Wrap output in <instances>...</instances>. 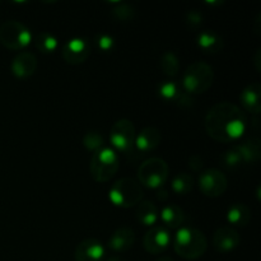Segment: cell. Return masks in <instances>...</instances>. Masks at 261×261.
I'll use <instances>...</instances> for the list:
<instances>
[{
	"mask_svg": "<svg viewBox=\"0 0 261 261\" xmlns=\"http://www.w3.org/2000/svg\"><path fill=\"white\" fill-rule=\"evenodd\" d=\"M247 127L246 114L231 102L214 105L205 116V130L219 143H233L244 137Z\"/></svg>",
	"mask_w": 261,
	"mask_h": 261,
	"instance_id": "cell-1",
	"label": "cell"
},
{
	"mask_svg": "<svg viewBox=\"0 0 261 261\" xmlns=\"http://www.w3.org/2000/svg\"><path fill=\"white\" fill-rule=\"evenodd\" d=\"M173 249L182 259L196 260L205 254L208 249V240L200 229L193 227H181L175 234Z\"/></svg>",
	"mask_w": 261,
	"mask_h": 261,
	"instance_id": "cell-2",
	"label": "cell"
},
{
	"mask_svg": "<svg viewBox=\"0 0 261 261\" xmlns=\"http://www.w3.org/2000/svg\"><path fill=\"white\" fill-rule=\"evenodd\" d=\"M213 81V68L204 61H195L186 69L181 87L189 96H198L205 93L212 87Z\"/></svg>",
	"mask_w": 261,
	"mask_h": 261,
	"instance_id": "cell-3",
	"label": "cell"
},
{
	"mask_svg": "<svg viewBox=\"0 0 261 261\" xmlns=\"http://www.w3.org/2000/svg\"><path fill=\"white\" fill-rule=\"evenodd\" d=\"M143 189L138 181L130 177L120 178L110 188L109 200L119 208H133L143 201Z\"/></svg>",
	"mask_w": 261,
	"mask_h": 261,
	"instance_id": "cell-4",
	"label": "cell"
},
{
	"mask_svg": "<svg viewBox=\"0 0 261 261\" xmlns=\"http://www.w3.org/2000/svg\"><path fill=\"white\" fill-rule=\"evenodd\" d=\"M119 165V155L111 147L101 148L92 155L89 163L91 177L96 182H107L116 175Z\"/></svg>",
	"mask_w": 261,
	"mask_h": 261,
	"instance_id": "cell-5",
	"label": "cell"
},
{
	"mask_svg": "<svg viewBox=\"0 0 261 261\" xmlns=\"http://www.w3.org/2000/svg\"><path fill=\"white\" fill-rule=\"evenodd\" d=\"M170 173L167 162L162 158L153 157L144 161L138 170V182L148 189H161L166 184Z\"/></svg>",
	"mask_w": 261,
	"mask_h": 261,
	"instance_id": "cell-6",
	"label": "cell"
},
{
	"mask_svg": "<svg viewBox=\"0 0 261 261\" xmlns=\"http://www.w3.org/2000/svg\"><path fill=\"white\" fill-rule=\"evenodd\" d=\"M32 40L31 31L18 20H8L0 25V43L8 50H23Z\"/></svg>",
	"mask_w": 261,
	"mask_h": 261,
	"instance_id": "cell-7",
	"label": "cell"
},
{
	"mask_svg": "<svg viewBox=\"0 0 261 261\" xmlns=\"http://www.w3.org/2000/svg\"><path fill=\"white\" fill-rule=\"evenodd\" d=\"M137 133L135 126L130 120L120 119L112 125L110 132V143L111 148L116 153L130 154L134 152V142Z\"/></svg>",
	"mask_w": 261,
	"mask_h": 261,
	"instance_id": "cell-8",
	"label": "cell"
},
{
	"mask_svg": "<svg viewBox=\"0 0 261 261\" xmlns=\"http://www.w3.org/2000/svg\"><path fill=\"white\" fill-rule=\"evenodd\" d=\"M199 189L208 198H218L227 190L228 181L226 175L217 168H209L201 172L199 177Z\"/></svg>",
	"mask_w": 261,
	"mask_h": 261,
	"instance_id": "cell-9",
	"label": "cell"
},
{
	"mask_svg": "<svg viewBox=\"0 0 261 261\" xmlns=\"http://www.w3.org/2000/svg\"><path fill=\"white\" fill-rule=\"evenodd\" d=\"M172 237H171L170 229L163 226L152 227L143 239V246L145 251L149 254L160 255L168 249Z\"/></svg>",
	"mask_w": 261,
	"mask_h": 261,
	"instance_id": "cell-10",
	"label": "cell"
},
{
	"mask_svg": "<svg viewBox=\"0 0 261 261\" xmlns=\"http://www.w3.org/2000/svg\"><path fill=\"white\" fill-rule=\"evenodd\" d=\"M61 54L66 63L70 65H78L87 60L91 54V46H89L88 41L84 38L74 37L64 45Z\"/></svg>",
	"mask_w": 261,
	"mask_h": 261,
	"instance_id": "cell-11",
	"label": "cell"
},
{
	"mask_svg": "<svg viewBox=\"0 0 261 261\" xmlns=\"http://www.w3.org/2000/svg\"><path fill=\"white\" fill-rule=\"evenodd\" d=\"M158 97L167 103H176L178 106L191 105V96H189L182 87L175 81H163L158 84Z\"/></svg>",
	"mask_w": 261,
	"mask_h": 261,
	"instance_id": "cell-12",
	"label": "cell"
},
{
	"mask_svg": "<svg viewBox=\"0 0 261 261\" xmlns=\"http://www.w3.org/2000/svg\"><path fill=\"white\" fill-rule=\"evenodd\" d=\"M240 241L241 239H240L239 232L231 226L221 227L219 229H217L212 239L213 247L221 254H228V252L233 251L234 249L239 247Z\"/></svg>",
	"mask_w": 261,
	"mask_h": 261,
	"instance_id": "cell-13",
	"label": "cell"
},
{
	"mask_svg": "<svg viewBox=\"0 0 261 261\" xmlns=\"http://www.w3.org/2000/svg\"><path fill=\"white\" fill-rule=\"evenodd\" d=\"M36 69H37V58L28 51L18 53L10 65L12 74L18 79L30 78L35 74Z\"/></svg>",
	"mask_w": 261,
	"mask_h": 261,
	"instance_id": "cell-14",
	"label": "cell"
},
{
	"mask_svg": "<svg viewBox=\"0 0 261 261\" xmlns=\"http://www.w3.org/2000/svg\"><path fill=\"white\" fill-rule=\"evenodd\" d=\"M106 250L97 239H86L76 246L75 261H103Z\"/></svg>",
	"mask_w": 261,
	"mask_h": 261,
	"instance_id": "cell-15",
	"label": "cell"
},
{
	"mask_svg": "<svg viewBox=\"0 0 261 261\" xmlns=\"http://www.w3.org/2000/svg\"><path fill=\"white\" fill-rule=\"evenodd\" d=\"M161 139H162V135L157 127H144L135 137L134 150H137L140 154H147L160 145Z\"/></svg>",
	"mask_w": 261,
	"mask_h": 261,
	"instance_id": "cell-16",
	"label": "cell"
},
{
	"mask_svg": "<svg viewBox=\"0 0 261 261\" xmlns=\"http://www.w3.org/2000/svg\"><path fill=\"white\" fill-rule=\"evenodd\" d=\"M240 102L245 111L259 115L261 111V84L259 82L250 83L242 89L240 94Z\"/></svg>",
	"mask_w": 261,
	"mask_h": 261,
	"instance_id": "cell-17",
	"label": "cell"
},
{
	"mask_svg": "<svg viewBox=\"0 0 261 261\" xmlns=\"http://www.w3.org/2000/svg\"><path fill=\"white\" fill-rule=\"evenodd\" d=\"M135 242V233L129 227H120L110 236L107 246L114 252L129 251Z\"/></svg>",
	"mask_w": 261,
	"mask_h": 261,
	"instance_id": "cell-18",
	"label": "cell"
},
{
	"mask_svg": "<svg viewBox=\"0 0 261 261\" xmlns=\"http://www.w3.org/2000/svg\"><path fill=\"white\" fill-rule=\"evenodd\" d=\"M198 47L205 54H218L223 50L224 41L221 35L214 31H203L196 38Z\"/></svg>",
	"mask_w": 261,
	"mask_h": 261,
	"instance_id": "cell-19",
	"label": "cell"
},
{
	"mask_svg": "<svg viewBox=\"0 0 261 261\" xmlns=\"http://www.w3.org/2000/svg\"><path fill=\"white\" fill-rule=\"evenodd\" d=\"M160 219L167 229H178L185 222V212L175 204H168L161 211Z\"/></svg>",
	"mask_w": 261,
	"mask_h": 261,
	"instance_id": "cell-20",
	"label": "cell"
},
{
	"mask_svg": "<svg viewBox=\"0 0 261 261\" xmlns=\"http://www.w3.org/2000/svg\"><path fill=\"white\" fill-rule=\"evenodd\" d=\"M251 221V209L242 203H236L227 211V222L234 227H246Z\"/></svg>",
	"mask_w": 261,
	"mask_h": 261,
	"instance_id": "cell-21",
	"label": "cell"
},
{
	"mask_svg": "<svg viewBox=\"0 0 261 261\" xmlns=\"http://www.w3.org/2000/svg\"><path fill=\"white\" fill-rule=\"evenodd\" d=\"M236 148L239 149L242 158V162H244L245 165H251V163L259 162L261 157L259 139L252 138V139L245 140V142L240 143V144H236Z\"/></svg>",
	"mask_w": 261,
	"mask_h": 261,
	"instance_id": "cell-22",
	"label": "cell"
},
{
	"mask_svg": "<svg viewBox=\"0 0 261 261\" xmlns=\"http://www.w3.org/2000/svg\"><path fill=\"white\" fill-rule=\"evenodd\" d=\"M137 221L144 227H154L160 221V212L152 201H142L137 208Z\"/></svg>",
	"mask_w": 261,
	"mask_h": 261,
	"instance_id": "cell-23",
	"label": "cell"
},
{
	"mask_svg": "<svg viewBox=\"0 0 261 261\" xmlns=\"http://www.w3.org/2000/svg\"><path fill=\"white\" fill-rule=\"evenodd\" d=\"M160 68L162 73L170 78L177 76L180 73V60H178L177 55L172 51H165L161 55Z\"/></svg>",
	"mask_w": 261,
	"mask_h": 261,
	"instance_id": "cell-24",
	"label": "cell"
},
{
	"mask_svg": "<svg viewBox=\"0 0 261 261\" xmlns=\"http://www.w3.org/2000/svg\"><path fill=\"white\" fill-rule=\"evenodd\" d=\"M35 45L40 53L42 54H53L55 53L59 46V41L53 33L50 32H40L35 38Z\"/></svg>",
	"mask_w": 261,
	"mask_h": 261,
	"instance_id": "cell-25",
	"label": "cell"
},
{
	"mask_svg": "<svg viewBox=\"0 0 261 261\" xmlns=\"http://www.w3.org/2000/svg\"><path fill=\"white\" fill-rule=\"evenodd\" d=\"M171 188H172L173 193L177 194V195H186V194L191 193L194 189L193 176L186 172L178 173L173 177Z\"/></svg>",
	"mask_w": 261,
	"mask_h": 261,
	"instance_id": "cell-26",
	"label": "cell"
},
{
	"mask_svg": "<svg viewBox=\"0 0 261 261\" xmlns=\"http://www.w3.org/2000/svg\"><path fill=\"white\" fill-rule=\"evenodd\" d=\"M221 163L224 168H227V170H233V168L244 165L241 154H240V152H239V149L236 148V145H233L231 149L226 150V152L222 154Z\"/></svg>",
	"mask_w": 261,
	"mask_h": 261,
	"instance_id": "cell-27",
	"label": "cell"
},
{
	"mask_svg": "<svg viewBox=\"0 0 261 261\" xmlns=\"http://www.w3.org/2000/svg\"><path fill=\"white\" fill-rule=\"evenodd\" d=\"M83 145L89 152H97L101 148H103V137L99 132H87L83 138Z\"/></svg>",
	"mask_w": 261,
	"mask_h": 261,
	"instance_id": "cell-28",
	"label": "cell"
},
{
	"mask_svg": "<svg viewBox=\"0 0 261 261\" xmlns=\"http://www.w3.org/2000/svg\"><path fill=\"white\" fill-rule=\"evenodd\" d=\"M112 15L119 22H130L135 15L134 8L126 3H116V8L112 9Z\"/></svg>",
	"mask_w": 261,
	"mask_h": 261,
	"instance_id": "cell-29",
	"label": "cell"
},
{
	"mask_svg": "<svg viewBox=\"0 0 261 261\" xmlns=\"http://www.w3.org/2000/svg\"><path fill=\"white\" fill-rule=\"evenodd\" d=\"M96 45L102 53H110L115 47V40L111 35L107 33H101L96 37Z\"/></svg>",
	"mask_w": 261,
	"mask_h": 261,
	"instance_id": "cell-30",
	"label": "cell"
},
{
	"mask_svg": "<svg viewBox=\"0 0 261 261\" xmlns=\"http://www.w3.org/2000/svg\"><path fill=\"white\" fill-rule=\"evenodd\" d=\"M203 14L199 10H190L186 13V23L190 28H198L203 24Z\"/></svg>",
	"mask_w": 261,
	"mask_h": 261,
	"instance_id": "cell-31",
	"label": "cell"
},
{
	"mask_svg": "<svg viewBox=\"0 0 261 261\" xmlns=\"http://www.w3.org/2000/svg\"><path fill=\"white\" fill-rule=\"evenodd\" d=\"M203 160H201L199 155H193V157H190V160H189V167H190L191 171H194V172H199V171L203 170Z\"/></svg>",
	"mask_w": 261,
	"mask_h": 261,
	"instance_id": "cell-32",
	"label": "cell"
},
{
	"mask_svg": "<svg viewBox=\"0 0 261 261\" xmlns=\"http://www.w3.org/2000/svg\"><path fill=\"white\" fill-rule=\"evenodd\" d=\"M106 261H125V260L121 259L120 256H111V257H109Z\"/></svg>",
	"mask_w": 261,
	"mask_h": 261,
	"instance_id": "cell-33",
	"label": "cell"
},
{
	"mask_svg": "<svg viewBox=\"0 0 261 261\" xmlns=\"http://www.w3.org/2000/svg\"><path fill=\"white\" fill-rule=\"evenodd\" d=\"M158 261H173V259L170 256H162V257H160V260Z\"/></svg>",
	"mask_w": 261,
	"mask_h": 261,
	"instance_id": "cell-34",
	"label": "cell"
}]
</instances>
